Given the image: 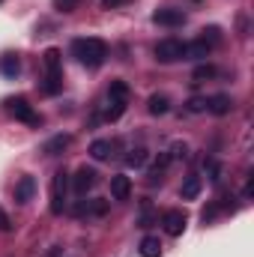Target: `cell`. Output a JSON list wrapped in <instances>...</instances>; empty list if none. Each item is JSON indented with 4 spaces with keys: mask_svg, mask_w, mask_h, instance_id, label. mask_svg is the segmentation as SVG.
<instances>
[{
    "mask_svg": "<svg viewBox=\"0 0 254 257\" xmlns=\"http://www.w3.org/2000/svg\"><path fill=\"white\" fill-rule=\"evenodd\" d=\"M251 194H254V177H248V183H245V200H248Z\"/></svg>",
    "mask_w": 254,
    "mask_h": 257,
    "instance_id": "cell-32",
    "label": "cell"
},
{
    "mask_svg": "<svg viewBox=\"0 0 254 257\" xmlns=\"http://www.w3.org/2000/svg\"><path fill=\"white\" fill-rule=\"evenodd\" d=\"M147 165V150H132L126 156V168H144Z\"/></svg>",
    "mask_w": 254,
    "mask_h": 257,
    "instance_id": "cell-21",
    "label": "cell"
},
{
    "mask_svg": "<svg viewBox=\"0 0 254 257\" xmlns=\"http://www.w3.org/2000/svg\"><path fill=\"white\" fill-rule=\"evenodd\" d=\"M108 99H129V84H126V81L114 78V81H111V87H108Z\"/></svg>",
    "mask_w": 254,
    "mask_h": 257,
    "instance_id": "cell-20",
    "label": "cell"
},
{
    "mask_svg": "<svg viewBox=\"0 0 254 257\" xmlns=\"http://www.w3.org/2000/svg\"><path fill=\"white\" fill-rule=\"evenodd\" d=\"M168 156H171V159H186V156H189V147H186V144H174Z\"/></svg>",
    "mask_w": 254,
    "mask_h": 257,
    "instance_id": "cell-28",
    "label": "cell"
},
{
    "mask_svg": "<svg viewBox=\"0 0 254 257\" xmlns=\"http://www.w3.org/2000/svg\"><path fill=\"white\" fill-rule=\"evenodd\" d=\"M9 227H12V221H9V215L0 209V230H9Z\"/></svg>",
    "mask_w": 254,
    "mask_h": 257,
    "instance_id": "cell-31",
    "label": "cell"
},
{
    "mask_svg": "<svg viewBox=\"0 0 254 257\" xmlns=\"http://www.w3.org/2000/svg\"><path fill=\"white\" fill-rule=\"evenodd\" d=\"M69 144H72V138H69V135H54V138L42 147V153H48V156H60Z\"/></svg>",
    "mask_w": 254,
    "mask_h": 257,
    "instance_id": "cell-11",
    "label": "cell"
},
{
    "mask_svg": "<svg viewBox=\"0 0 254 257\" xmlns=\"http://www.w3.org/2000/svg\"><path fill=\"white\" fill-rule=\"evenodd\" d=\"M191 78H194V81H209V78H215V66H209V63L197 66V69L191 72Z\"/></svg>",
    "mask_w": 254,
    "mask_h": 257,
    "instance_id": "cell-23",
    "label": "cell"
},
{
    "mask_svg": "<svg viewBox=\"0 0 254 257\" xmlns=\"http://www.w3.org/2000/svg\"><path fill=\"white\" fill-rule=\"evenodd\" d=\"M96 177H99V174H96L93 168L81 165V168L75 171V177H72V189H75L78 194H87L90 189H93V186H96Z\"/></svg>",
    "mask_w": 254,
    "mask_h": 257,
    "instance_id": "cell-6",
    "label": "cell"
},
{
    "mask_svg": "<svg viewBox=\"0 0 254 257\" xmlns=\"http://www.w3.org/2000/svg\"><path fill=\"white\" fill-rule=\"evenodd\" d=\"M45 69L48 72H60V51L57 48H48L45 51Z\"/></svg>",
    "mask_w": 254,
    "mask_h": 257,
    "instance_id": "cell-22",
    "label": "cell"
},
{
    "mask_svg": "<svg viewBox=\"0 0 254 257\" xmlns=\"http://www.w3.org/2000/svg\"><path fill=\"white\" fill-rule=\"evenodd\" d=\"M129 194H132V180L123 177V174L111 177V197L114 200H129Z\"/></svg>",
    "mask_w": 254,
    "mask_h": 257,
    "instance_id": "cell-10",
    "label": "cell"
},
{
    "mask_svg": "<svg viewBox=\"0 0 254 257\" xmlns=\"http://www.w3.org/2000/svg\"><path fill=\"white\" fill-rule=\"evenodd\" d=\"M141 257H162V242L156 236H144L141 239Z\"/></svg>",
    "mask_w": 254,
    "mask_h": 257,
    "instance_id": "cell-18",
    "label": "cell"
},
{
    "mask_svg": "<svg viewBox=\"0 0 254 257\" xmlns=\"http://www.w3.org/2000/svg\"><path fill=\"white\" fill-rule=\"evenodd\" d=\"M72 54H75V60L81 66L96 69V66L105 63L108 45H105L102 39H96V36H87V39H75V42H72Z\"/></svg>",
    "mask_w": 254,
    "mask_h": 257,
    "instance_id": "cell-1",
    "label": "cell"
},
{
    "mask_svg": "<svg viewBox=\"0 0 254 257\" xmlns=\"http://www.w3.org/2000/svg\"><path fill=\"white\" fill-rule=\"evenodd\" d=\"M212 51V45L209 42H203V39H197V42H191V45H186V57H191V60H206V54Z\"/></svg>",
    "mask_w": 254,
    "mask_h": 257,
    "instance_id": "cell-13",
    "label": "cell"
},
{
    "mask_svg": "<svg viewBox=\"0 0 254 257\" xmlns=\"http://www.w3.org/2000/svg\"><path fill=\"white\" fill-rule=\"evenodd\" d=\"M206 111H209V114H215V117H224V114H230V111H233V99H230L227 93H215V96H209V99H206Z\"/></svg>",
    "mask_w": 254,
    "mask_h": 257,
    "instance_id": "cell-8",
    "label": "cell"
},
{
    "mask_svg": "<svg viewBox=\"0 0 254 257\" xmlns=\"http://www.w3.org/2000/svg\"><path fill=\"white\" fill-rule=\"evenodd\" d=\"M108 212V200H90V215H105Z\"/></svg>",
    "mask_w": 254,
    "mask_h": 257,
    "instance_id": "cell-27",
    "label": "cell"
},
{
    "mask_svg": "<svg viewBox=\"0 0 254 257\" xmlns=\"http://www.w3.org/2000/svg\"><path fill=\"white\" fill-rule=\"evenodd\" d=\"M186 224H189V218H186L183 209H168V212L162 215V227H165V233H171V236H180V233L186 230Z\"/></svg>",
    "mask_w": 254,
    "mask_h": 257,
    "instance_id": "cell-5",
    "label": "cell"
},
{
    "mask_svg": "<svg viewBox=\"0 0 254 257\" xmlns=\"http://www.w3.org/2000/svg\"><path fill=\"white\" fill-rule=\"evenodd\" d=\"M126 102L129 99H111V105H108V111H105V117L111 120V123H117L123 114H126Z\"/></svg>",
    "mask_w": 254,
    "mask_h": 257,
    "instance_id": "cell-19",
    "label": "cell"
},
{
    "mask_svg": "<svg viewBox=\"0 0 254 257\" xmlns=\"http://www.w3.org/2000/svg\"><path fill=\"white\" fill-rule=\"evenodd\" d=\"M215 215H218V203H212V206H206V209L200 212V218H203V224H206V221H212Z\"/></svg>",
    "mask_w": 254,
    "mask_h": 257,
    "instance_id": "cell-30",
    "label": "cell"
},
{
    "mask_svg": "<svg viewBox=\"0 0 254 257\" xmlns=\"http://www.w3.org/2000/svg\"><path fill=\"white\" fill-rule=\"evenodd\" d=\"M203 168H206V174H209V180H212V183H218V180H221V168H218V162H215V159H206V162H203Z\"/></svg>",
    "mask_w": 254,
    "mask_h": 257,
    "instance_id": "cell-24",
    "label": "cell"
},
{
    "mask_svg": "<svg viewBox=\"0 0 254 257\" xmlns=\"http://www.w3.org/2000/svg\"><path fill=\"white\" fill-rule=\"evenodd\" d=\"M153 21L162 27H180V24H186V12L183 9H159V12H153Z\"/></svg>",
    "mask_w": 254,
    "mask_h": 257,
    "instance_id": "cell-7",
    "label": "cell"
},
{
    "mask_svg": "<svg viewBox=\"0 0 254 257\" xmlns=\"http://www.w3.org/2000/svg\"><path fill=\"white\" fill-rule=\"evenodd\" d=\"M203 42H209V45H215L218 42V27H209V30H203V36H200Z\"/></svg>",
    "mask_w": 254,
    "mask_h": 257,
    "instance_id": "cell-29",
    "label": "cell"
},
{
    "mask_svg": "<svg viewBox=\"0 0 254 257\" xmlns=\"http://www.w3.org/2000/svg\"><path fill=\"white\" fill-rule=\"evenodd\" d=\"M200 189H203L200 177H189V180L183 183V189H180V197H183V200H194V197L200 194Z\"/></svg>",
    "mask_w": 254,
    "mask_h": 257,
    "instance_id": "cell-16",
    "label": "cell"
},
{
    "mask_svg": "<svg viewBox=\"0 0 254 257\" xmlns=\"http://www.w3.org/2000/svg\"><path fill=\"white\" fill-rule=\"evenodd\" d=\"M36 194V180L33 177H21L15 183V203H30Z\"/></svg>",
    "mask_w": 254,
    "mask_h": 257,
    "instance_id": "cell-9",
    "label": "cell"
},
{
    "mask_svg": "<svg viewBox=\"0 0 254 257\" xmlns=\"http://www.w3.org/2000/svg\"><path fill=\"white\" fill-rule=\"evenodd\" d=\"M168 111H171V99H168V96H162V93L150 96V114L162 117V114H168Z\"/></svg>",
    "mask_w": 254,
    "mask_h": 257,
    "instance_id": "cell-17",
    "label": "cell"
},
{
    "mask_svg": "<svg viewBox=\"0 0 254 257\" xmlns=\"http://www.w3.org/2000/svg\"><path fill=\"white\" fill-rule=\"evenodd\" d=\"M66 186H69V174L57 171L54 174V183H51V212L60 215L66 209Z\"/></svg>",
    "mask_w": 254,
    "mask_h": 257,
    "instance_id": "cell-4",
    "label": "cell"
},
{
    "mask_svg": "<svg viewBox=\"0 0 254 257\" xmlns=\"http://www.w3.org/2000/svg\"><path fill=\"white\" fill-rule=\"evenodd\" d=\"M156 60H159V63L186 60V42H180V39H162V42L156 45Z\"/></svg>",
    "mask_w": 254,
    "mask_h": 257,
    "instance_id": "cell-2",
    "label": "cell"
},
{
    "mask_svg": "<svg viewBox=\"0 0 254 257\" xmlns=\"http://www.w3.org/2000/svg\"><path fill=\"white\" fill-rule=\"evenodd\" d=\"M189 111H191V114H200V111H206V99H200V96H191V99H189Z\"/></svg>",
    "mask_w": 254,
    "mask_h": 257,
    "instance_id": "cell-26",
    "label": "cell"
},
{
    "mask_svg": "<svg viewBox=\"0 0 254 257\" xmlns=\"http://www.w3.org/2000/svg\"><path fill=\"white\" fill-rule=\"evenodd\" d=\"M0 72H3L6 78H15V75L21 72V60H18L15 54H3V57H0Z\"/></svg>",
    "mask_w": 254,
    "mask_h": 257,
    "instance_id": "cell-15",
    "label": "cell"
},
{
    "mask_svg": "<svg viewBox=\"0 0 254 257\" xmlns=\"http://www.w3.org/2000/svg\"><path fill=\"white\" fill-rule=\"evenodd\" d=\"M111 150H114V144H111V141H93V144H90V156H93L96 162L111 159Z\"/></svg>",
    "mask_w": 254,
    "mask_h": 257,
    "instance_id": "cell-14",
    "label": "cell"
},
{
    "mask_svg": "<svg viewBox=\"0 0 254 257\" xmlns=\"http://www.w3.org/2000/svg\"><path fill=\"white\" fill-rule=\"evenodd\" d=\"M6 105H9V114H12L15 120H21V123H27V126H39V123H42V117L33 111V105H30L24 96H18V99H9Z\"/></svg>",
    "mask_w": 254,
    "mask_h": 257,
    "instance_id": "cell-3",
    "label": "cell"
},
{
    "mask_svg": "<svg viewBox=\"0 0 254 257\" xmlns=\"http://www.w3.org/2000/svg\"><path fill=\"white\" fill-rule=\"evenodd\" d=\"M54 6H57V12H75L81 6V0H54Z\"/></svg>",
    "mask_w": 254,
    "mask_h": 257,
    "instance_id": "cell-25",
    "label": "cell"
},
{
    "mask_svg": "<svg viewBox=\"0 0 254 257\" xmlns=\"http://www.w3.org/2000/svg\"><path fill=\"white\" fill-rule=\"evenodd\" d=\"M42 90H45L48 96H57V93L63 90V72H48L45 81H42Z\"/></svg>",
    "mask_w": 254,
    "mask_h": 257,
    "instance_id": "cell-12",
    "label": "cell"
},
{
    "mask_svg": "<svg viewBox=\"0 0 254 257\" xmlns=\"http://www.w3.org/2000/svg\"><path fill=\"white\" fill-rule=\"evenodd\" d=\"M117 3H120V0H105V6H108V9H111V6H117Z\"/></svg>",
    "mask_w": 254,
    "mask_h": 257,
    "instance_id": "cell-33",
    "label": "cell"
}]
</instances>
